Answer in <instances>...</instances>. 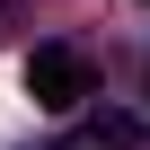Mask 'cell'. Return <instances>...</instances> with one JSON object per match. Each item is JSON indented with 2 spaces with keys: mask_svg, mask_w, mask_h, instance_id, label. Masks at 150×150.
Returning <instances> with one entry per match:
<instances>
[{
  "mask_svg": "<svg viewBox=\"0 0 150 150\" xmlns=\"http://www.w3.org/2000/svg\"><path fill=\"white\" fill-rule=\"evenodd\" d=\"M27 97L53 106V115H80L88 106V62L71 53V44H35L27 53Z\"/></svg>",
  "mask_w": 150,
  "mask_h": 150,
  "instance_id": "cell-1",
  "label": "cell"
},
{
  "mask_svg": "<svg viewBox=\"0 0 150 150\" xmlns=\"http://www.w3.org/2000/svg\"><path fill=\"white\" fill-rule=\"evenodd\" d=\"M62 150H150V115H115L106 106V115H88L80 132H71Z\"/></svg>",
  "mask_w": 150,
  "mask_h": 150,
  "instance_id": "cell-2",
  "label": "cell"
}]
</instances>
